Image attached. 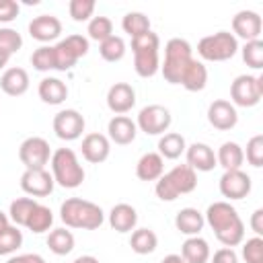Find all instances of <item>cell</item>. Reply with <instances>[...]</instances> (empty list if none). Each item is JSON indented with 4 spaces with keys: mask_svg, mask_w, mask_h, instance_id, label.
<instances>
[{
    "mask_svg": "<svg viewBox=\"0 0 263 263\" xmlns=\"http://www.w3.org/2000/svg\"><path fill=\"white\" fill-rule=\"evenodd\" d=\"M203 220L214 230L216 238L224 247H236L245 240V222L228 201H214L208 205Z\"/></svg>",
    "mask_w": 263,
    "mask_h": 263,
    "instance_id": "obj_1",
    "label": "cell"
},
{
    "mask_svg": "<svg viewBox=\"0 0 263 263\" xmlns=\"http://www.w3.org/2000/svg\"><path fill=\"white\" fill-rule=\"evenodd\" d=\"M60 218L68 228H82V230H97L105 222L103 210L80 197H70L60 208Z\"/></svg>",
    "mask_w": 263,
    "mask_h": 263,
    "instance_id": "obj_2",
    "label": "cell"
},
{
    "mask_svg": "<svg viewBox=\"0 0 263 263\" xmlns=\"http://www.w3.org/2000/svg\"><path fill=\"white\" fill-rule=\"evenodd\" d=\"M197 187V175L187 164H177L160 179H156V197L162 201H175L179 195L191 193Z\"/></svg>",
    "mask_w": 263,
    "mask_h": 263,
    "instance_id": "obj_3",
    "label": "cell"
},
{
    "mask_svg": "<svg viewBox=\"0 0 263 263\" xmlns=\"http://www.w3.org/2000/svg\"><path fill=\"white\" fill-rule=\"evenodd\" d=\"M51 177L58 185H62L64 189H76L82 185L84 181V168L78 162V156L74 154V150L70 148H58L51 158Z\"/></svg>",
    "mask_w": 263,
    "mask_h": 263,
    "instance_id": "obj_4",
    "label": "cell"
},
{
    "mask_svg": "<svg viewBox=\"0 0 263 263\" xmlns=\"http://www.w3.org/2000/svg\"><path fill=\"white\" fill-rule=\"evenodd\" d=\"M191 51L193 49H191L189 41H185L181 37H173V39L166 41V45H164V64L160 66L162 76H164L166 82L179 84L185 66L193 60Z\"/></svg>",
    "mask_w": 263,
    "mask_h": 263,
    "instance_id": "obj_5",
    "label": "cell"
},
{
    "mask_svg": "<svg viewBox=\"0 0 263 263\" xmlns=\"http://www.w3.org/2000/svg\"><path fill=\"white\" fill-rule=\"evenodd\" d=\"M238 51V41L228 31L205 35L197 43V53L208 62H226Z\"/></svg>",
    "mask_w": 263,
    "mask_h": 263,
    "instance_id": "obj_6",
    "label": "cell"
},
{
    "mask_svg": "<svg viewBox=\"0 0 263 263\" xmlns=\"http://www.w3.org/2000/svg\"><path fill=\"white\" fill-rule=\"evenodd\" d=\"M263 97V78L253 74H240L230 84L232 105L238 107H255Z\"/></svg>",
    "mask_w": 263,
    "mask_h": 263,
    "instance_id": "obj_7",
    "label": "cell"
},
{
    "mask_svg": "<svg viewBox=\"0 0 263 263\" xmlns=\"http://www.w3.org/2000/svg\"><path fill=\"white\" fill-rule=\"evenodd\" d=\"M171 111L162 105H146L140 109L138 113V121L136 125L148 134V136H158V134H164L168 127H171Z\"/></svg>",
    "mask_w": 263,
    "mask_h": 263,
    "instance_id": "obj_8",
    "label": "cell"
},
{
    "mask_svg": "<svg viewBox=\"0 0 263 263\" xmlns=\"http://www.w3.org/2000/svg\"><path fill=\"white\" fill-rule=\"evenodd\" d=\"M18 158L25 164V168H45V164L51 158L49 142L39 136L23 140V144L18 146Z\"/></svg>",
    "mask_w": 263,
    "mask_h": 263,
    "instance_id": "obj_9",
    "label": "cell"
},
{
    "mask_svg": "<svg viewBox=\"0 0 263 263\" xmlns=\"http://www.w3.org/2000/svg\"><path fill=\"white\" fill-rule=\"evenodd\" d=\"M53 132L60 140H78L84 132V117L76 109H64L53 117Z\"/></svg>",
    "mask_w": 263,
    "mask_h": 263,
    "instance_id": "obj_10",
    "label": "cell"
},
{
    "mask_svg": "<svg viewBox=\"0 0 263 263\" xmlns=\"http://www.w3.org/2000/svg\"><path fill=\"white\" fill-rule=\"evenodd\" d=\"M53 177L45 168H27L21 177V189L31 197H45L53 191Z\"/></svg>",
    "mask_w": 263,
    "mask_h": 263,
    "instance_id": "obj_11",
    "label": "cell"
},
{
    "mask_svg": "<svg viewBox=\"0 0 263 263\" xmlns=\"http://www.w3.org/2000/svg\"><path fill=\"white\" fill-rule=\"evenodd\" d=\"M218 185H220V193L226 199H242L251 193V177L240 168L224 171Z\"/></svg>",
    "mask_w": 263,
    "mask_h": 263,
    "instance_id": "obj_12",
    "label": "cell"
},
{
    "mask_svg": "<svg viewBox=\"0 0 263 263\" xmlns=\"http://www.w3.org/2000/svg\"><path fill=\"white\" fill-rule=\"evenodd\" d=\"M261 29H263V21L259 16V12L255 10H238L234 16H232V35L236 37H242L245 41H255L259 39L261 35Z\"/></svg>",
    "mask_w": 263,
    "mask_h": 263,
    "instance_id": "obj_13",
    "label": "cell"
},
{
    "mask_svg": "<svg viewBox=\"0 0 263 263\" xmlns=\"http://www.w3.org/2000/svg\"><path fill=\"white\" fill-rule=\"evenodd\" d=\"M208 121L216 129H222V132L232 129L236 125V121H238L236 107L230 101H226V99H216L208 107Z\"/></svg>",
    "mask_w": 263,
    "mask_h": 263,
    "instance_id": "obj_14",
    "label": "cell"
},
{
    "mask_svg": "<svg viewBox=\"0 0 263 263\" xmlns=\"http://www.w3.org/2000/svg\"><path fill=\"white\" fill-rule=\"evenodd\" d=\"M134 105H136V90L132 88V84H127V82H115L107 90V107L115 115H123V113L132 111Z\"/></svg>",
    "mask_w": 263,
    "mask_h": 263,
    "instance_id": "obj_15",
    "label": "cell"
},
{
    "mask_svg": "<svg viewBox=\"0 0 263 263\" xmlns=\"http://www.w3.org/2000/svg\"><path fill=\"white\" fill-rule=\"evenodd\" d=\"M62 33V21L53 14H39L29 23V35L41 43L58 39Z\"/></svg>",
    "mask_w": 263,
    "mask_h": 263,
    "instance_id": "obj_16",
    "label": "cell"
},
{
    "mask_svg": "<svg viewBox=\"0 0 263 263\" xmlns=\"http://www.w3.org/2000/svg\"><path fill=\"white\" fill-rule=\"evenodd\" d=\"M185 156H187V166H191L193 171L208 173L218 164L216 162V152L203 142H195V144L187 146L185 148Z\"/></svg>",
    "mask_w": 263,
    "mask_h": 263,
    "instance_id": "obj_17",
    "label": "cell"
},
{
    "mask_svg": "<svg viewBox=\"0 0 263 263\" xmlns=\"http://www.w3.org/2000/svg\"><path fill=\"white\" fill-rule=\"evenodd\" d=\"M109 152H111V142H109L107 136L88 134V136L82 138V156H84V160H88L92 164H99V162L109 158Z\"/></svg>",
    "mask_w": 263,
    "mask_h": 263,
    "instance_id": "obj_18",
    "label": "cell"
},
{
    "mask_svg": "<svg viewBox=\"0 0 263 263\" xmlns=\"http://www.w3.org/2000/svg\"><path fill=\"white\" fill-rule=\"evenodd\" d=\"M107 132H109V140L119 144V146H127L136 140V134H138V125L136 121H132L127 115H115L109 125H107Z\"/></svg>",
    "mask_w": 263,
    "mask_h": 263,
    "instance_id": "obj_19",
    "label": "cell"
},
{
    "mask_svg": "<svg viewBox=\"0 0 263 263\" xmlns=\"http://www.w3.org/2000/svg\"><path fill=\"white\" fill-rule=\"evenodd\" d=\"M0 88L8 97H21L29 88V74L25 68H8L0 76Z\"/></svg>",
    "mask_w": 263,
    "mask_h": 263,
    "instance_id": "obj_20",
    "label": "cell"
},
{
    "mask_svg": "<svg viewBox=\"0 0 263 263\" xmlns=\"http://www.w3.org/2000/svg\"><path fill=\"white\" fill-rule=\"evenodd\" d=\"M205 82H208V70L201 62H197L195 58L185 66L183 74H181V80L179 84L189 90V92H197V90H203L205 88Z\"/></svg>",
    "mask_w": 263,
    "mask_h": 263,
    "instance_id": "obj_21",
    "label": "cell"
},
{
    "mask_svg": "<svg viewBox=\"0 0 263 263\" xmlns=\"http://www.w3.org/2000/svg\"><path fill=\"white\" fill-rule=\"evenodd\" d=\"M109 224L117 232H129L138 224V212L129 203H117L109 212Z\"/></svg>",
    "mask_w": 263,
    "mask_h": 263,
    "instance_id": "obj_22",
    "label": "cell"
},
{
    "mask_svg": "<svg viewBox=\"0 0 263 263\" xmlns=\"http://www.w3.org/2000/svg\"><path fill=\"white\" fill-rule=\"evenodd\" d=\"M164 173V158L158 152H146L136 164V177L140 181H156Z\"/></svg>",
    "mask_w": 263,
    "mask_h": 263,
    "instance_id": "obj_23",
    "label": "cell"
},
{
    "mask_svg": "<svg viewBox=\"0 0 263 263\" xmlns=\"http://www.w3.org/2000/svg\"><path fill=\"white\" fill-rule=\"evenodd\" d=\"M205 220H203V214L195 208H183L177 212L175 216V226L179 232L187 234V236H197L199 230L203 228Z\"/></svg>",
    "mask_w": 263,
    "mask_h": 263,
    "instance_id": "obj_24",
    "label": "cell"
},
{
    "mask_svg": "<svg viewBox=\"0 0 263 263\" xmlns=\"http://www.w3.org/2000/svg\"><path fill=\"white\" fill-rule=\"evenodd\" d=\"M37 92H39V99L43 103H47V105H60V103H64L68 99V86H66V82H62L60 78H51V76L49 78H43L39 82Z\"/></svg>",
    "mask_w": 263,
    "mask_h": 263,
    "instance_id": "obj_25",
    "label": "cell"
},
{
    "mask_svg": "<svg viewBox=\"0 0 263 263\" xmlns=\"http://www.w3.org/2000/svg\"><path fill=\"white\" fill-rule=\"evenodd\" d=\"M181 259L185 263H208L210 259V245L201 236H189L181 245Z\"/></svg>",
    "mask_w": 263,
    "mask_h": 263,
    "instance_id": "obj_26",
    "label": "cell"
},
{
    "mask_svg": "<svg viewBox=\"0 0 263 263\" xmlns=\"http://www.w3.org/2000/svg\"><path fill=\"white\" fill-rule=\"evenodd\" d=\"M216 162L224 171L240 168V164L245 162V150L236 142H224L216 152Z\"/></svg>",
    "mask_w": 263,
    "mask_h": 263,
    "instance_id": "obj_27",
    "label": "cell"
},
{
    "mask_svg": "<svg viewBox=\"0 0 263 263\" xmlns=\"http://www.w3.org/2000/svg\"><path fill=\"white\" fill-rule=\"evenodd\" d=\"M134 68L138 76L150 78L160 70V60H158V49H140L134 51Z\"/></svg>",
    "mask_w": 263,
    "mask_h": 263,
    "instance_id": "obj_28",
    "label": "cell"
},
{
    "mask_svg": "<svg viewBox=\"0 0 263 263\" xmlns=\"http://www.w3.org/2000/svg\"><path fill=\"white\" fill-rule=\"evenodd\" d=\"M185 148H187L185 138L181 134H177V132H168L158 140V154L162 158H168V160L179 158L185 152Z\"/></svg>",
    "mask_w": 263,
    "mask_h": 263,
    "instance_id": "obj_29",
    "label": "cell"
},
{
    "mask_svg": "<svg viewBox=\"0 0 263 263\" xmlns=\"http://www.w3.org/2000/svg\"><path fill=\"white\" fill-rule=\"evenodd\" d=\"M129 247H132V251L138 253V255H150V253L158 247V236H156L154 230H150V228H138V230L132 232Z\"/></svg>",
    "mask_w": 263,
    "mask_h": 263,
    "instance_id": "obj_30",
    "label": "cell"
},
{
    "mask_svg": "<svg viewBox=\"0 0 263 263\" xmlns=\"http://www.w3.org/2000/svg\"><path fill=\"white\" fill-rule=\"evenodd\" d=\"M51 224H53V212H51L47 205L37 203L35 210L31 212V216H29L25 228H29V230L35 232V234H41V232H47V230L51 228Z\"/></svg>",
    "mask_w": 263,
    "mask_h": 263,
    "instance_id": "obj_31",
    "label": "cell"
},
{
    "mask_svg": "<svg viewBox=\"0 0 263 263\" xmlns=\"http://www.w3.org/2000/svg\"><path fill=\"white\" fill-rule=\"evenodd\" d=\"M47 247L53 255H68L74 249V234L66 228H53L47 236Z\"/></svg>",
    "mask_w": 263,
    "mask_h": 263,
    "instance_id": "obj_32",
    "label": "cell"
},
{
    "mask_svg": "<svg viewBox=\"0 0 263 263\" xmlns=\"http://www.w3.org/2000/svg\"><path fill=\"white\" fill-rule=\"evenodd\" d=\"M37 201L33 197H16L12 203H10V210H8V218L14 222V226H25L31 212L35 210Z\"/></svg>",
    "mask_w": 263,
    "mask_h": 263,
    "instance_id": "obj_33",
    "label": "cell"
},
{
    "mask_svg": "<svg viewBox=\"0 0 263 263\" xmlns=\"http://www.w3.org/2000/svg\"><path fill=\"white\" fill-rule=\"evenodd\" d=\"M121 27L123 31L129 35V37H138V35H144L150 31V18L144 14V12H138V10H132L123 16L121 21Z\"/></svg>",
    "mask_w": 263,
    "mask_h": 263,
    "instance_id": "obj_34",
    "label": "cell"
},
{
    "mask_svg": "<svg viewBox=\"0 0 263 263\" xmlns=\"http://www.w3.org/2000/svg\"><path fill=\"white\" fill-rule=\"evenodd\" d=\"M99 53L105 62H119L125 55V41L117 35H111L99 43Z\"/></svg>",
    "mask_w": 263,
    "mask_h": 263,
    "instance_id": "obj_35",
    "label": "cell"
},
{
    "mask_svg": "<svg viewBox=\"0 0 263 263\" xmlns=\"http://www.w3.org/2000/svg\"><path fill=\"white\" fill-rule=\"evenodd\" d=\"M53 55H55V70H62V72L70 70L80 60L66 39H62V41H58L53 45Z\"/></svg>",
    "mask_w": 263,
    "mask_h": 263,
    "instance_id": "obj_36",
    "label": "cell"
},
{
    "mask_svg": "<svg viewBox=\"0 0 263 263\" xmlns=\"http://www.w3.org/2000/svg\"><path fill=\"white\" fill-rule=\"evenodd\" d=\"M86 33H88V37L90 39H95V41H105L107 37H111L113 35V23H111V18L109 16H92L90 21H88V29H86Z\"/></svg>",
    "mask_w": 263,
    "mask_h": 263,
    "instance_id": "obj_37",
    "label": "cell"
},
{
    "mask_svg": "<svg viewBox=\"0 0 263 263\" xmlns=\"http://www.w3.org/2000/svg\"><path fill=\"white\" fill-rule=\"evenodd\" d=\"M31 64L39 72H49L55 70V55H53V45H41L31 53Z\"/></svg>",
    "mask_w": 263,
    "mask_h": 263,
    "instance_id": "obj_38",
    "label": "cell"
},
{
    "mask_svg": "<svg viewBox=\"0 0 263 263\" xmlns=\"http://www.w3.org/2000/svg\"><path fill=\"white\" fill-rule=\"evenodd\" d=\"M21 245H23V232L18 230V226L8 224L4 230H0V255H10Z\"/></svg>",
    "mask_w": 263,
    "mask_h": 263,
    "instance_id": "obj_39",
    "label": "cell"
},
{
    "mask_svg": "<svg viewBox=\"0 0 263 263\" xmlns=\"http://www.w3.org/2000/svg\"><path fill=\"white\" fill-rule=\"evenodd\" d=\"M242 60L253 70H261L263 68V41L261 39L247 41L242 47Z\"/></svg>",
    "mask_w": 263,
    "mask_h": 263,
    "instance_id": "obj_40",
    "label": "cell"
},
{
    "mask_svg": "<svg viewBox=\"0 0 263 263\" xmlns=\"http://www.w3.org/2000/svg\"><path fill=\"white\" fill-rule=\"evenodd\" d=\"M23 47V37L18 31L10 27H0V49H4L8 55L16 53Z\"/></svg>",
    "mask_w": 263,
    "mask_h": 263,
    "instance_id": "obj_41",
    "label": "cell"
},
{
    "mask_svg": "<svg viewBox=\"0 0 263 263\" xmlns=\"http://www.w3.org/2000/svg\"><path fill=\"white\" fill-rule=\"evenodd\" d=\"M68 12L76 23L88 21L92 16V12H95V0H70Z\"/></svg>",
    "mask_w": 263,
    "mask_h": 263,
    "instance_id": "obj_42",
    "label": "cell"
},
{
    "mask_svg": "<svg viewBox=\"0 0 263 263\" xmlns=\"http://www.w3.org/2000/svg\"><path fill=\"white\" fill-rule=\"evenodd\" d=\"M242 257L247 263H263V238L253 236L242 245Z\"/></svg>",
    "mask_w": 263,
    "mask_h": 263,
    "instance_id": "obj_43",
    "label": "cell"
},
{
    "mask_svg": "<svg viewBox=\"0 0 263 263\" xmlns=\"http://www.w3.org/2000/svg\"><path fill=\"white\" fill-rule=\"evenodd\" d=\"M247 160L251 166L259 168L263 164V136L257 134L247 142Z\"/></svg>",
    "mask_w": 263,
    "mask_h": 263,
    "instance_id": "obj_44",
    "label": "cell"
},
{
    "mask_svg": "<svg viewBox=\"0 0 263 263\" xmlns=\"http://www.w3.org/2000/svg\"><path fill=\"white\" fill-rule=\"evenodd\" d=\"M160 39L154 31H148L144 35L132 37V51H140V49H158Z\"/></svg>",
    "mask_w": 263,
    "mask_h": 263,
    "instance_id": "obj_45",
    "label": "cell"
},
{
    "mask_svg": "<svg viewBox=\"0 0 263 263\" xmlns=\"http://www.w3.org/2000/svg\"><path fill=\"white\" fill-rule=\"evenodd\" d=\"M18 4L14 0H0V23H10L18 16Z\"/></svg>",
    "mask_w": 263,
    "mask_h": 263,
    "instance_id": "obj_46",
    "label": "cell"
},
{
    "mask_svg": "<svg viewBox=\"0 0 263 263\" xmlns=\"http://www.w3.org/2000/svg\"><path fill=\"white\" fill-rule=\"evenodd\" d=\"M66 41L70 43V47L76 51L78 58H82V55L88 53V39L86 37H82V35H68Z\"/></svg>",
    "mask_w": 263,
    "mask_h": 263,
    "instance_id": "obj_47",
    "label": "cell"
},
{
    "mask_svg": "<svg viewBox=\"0 0 263 263\" xmlns=\"http://www.w3.org/2000/svg\"><path fill=\"white\" fill-rule=\"evenodd\" d=\"M212 263H238V255L234 253V249L230 247H222L214 253Z\"/></svg>",
    "mask_w": 263,
    "mask_h": 263,
    "instance_id": "obj_48",
    "label": "cell"
},
{
    "mask_svg": "<svg viewBox=\"0 0 263 263\" xmlns=\"http://www.w3.org/2000/svg\"><path fill=\"white\" fill-rule=\"evenodd\" d=\"M6 263H45V259L37 253H25V255H16V257H10Z\"/></svg>",
    "mask_w": 263,
    "mask_h": 263,
    "instance_id": "obj_49",
    "label": "cell"
},
{
    "mask_svg": "<svg viewBox=\"0 0 263 263\" xmlns=\"http://www.w3.org/2000/svg\"><path fill=\"white\" fill-rule=\"evenodd\" d=\"M249 224H251V228H253V232H255L257 236L263 234V210H261V208L251 214V222H249Z\"/></svg>",
    "mask_w": 263,
    "mask_h": 263,
    "instance_id": "obj_50",
    "label": "cell"
},
{
    "mask_svg": "<svg viewBox=\"0 0 263 263\" xmlns=\"http://www.w3.org/2000/svg\"><path fill=\"white\" fill-rule=\"evenodd\" d=\"M72 263H99V259L92 255H82V257H76Z\"/></svg>",
    "mask_w": 263,
    "mask_h": 263,
    "instance_id": "obj_51",
    "label": "cell"
},
{
    "mask_svg": "<svg viewBox=\"0 0 263 263\" xmlns=\"http://www.w3.org/2000/svg\"><path fill=\"white\" fill-rule=\"evenodd\" d=\"M160 263H185V261L181 259V255H166Z\"/></svg>",
    "mask_w": 263,
    "mask_h": 263,
    "instance_id": "obj_52",
    "label": "cell"
},
{
    "mask_svg": "<svg viewBox=\"0 0 263 263\" xmlns=\"http://www.w3.org/2000/svg\"><path fill=\"white\" fill-rule=\"evenodd\" d=\"M8 220H10V218H8V216H6V214H4L2 210H0V230H4V228H6L8 224H10Z\"/></svg>",
    "mask_w": 263,
    "mask_h": 263,
    "instance_id": "obj_53",
    "label": "cell"
},
{
    "mask_svg": "<svg viewBox=\"0 0 263 263\" xmlns=\"http://www.w3.org/2000/svg\"><path fill=\"white\" fill-rule=\"evenodd\" d=\"M8 60H10V55H8L4 49H0V70H2L6 64H8Z\"/></svg>",
    "mask_w": 263,
    "mask_h": 263,
    "instance_id": "obj_54",
    "label": "cell"
}]
</instances>
